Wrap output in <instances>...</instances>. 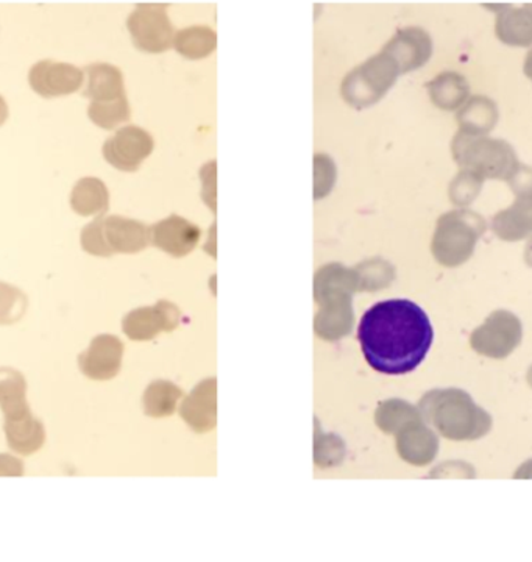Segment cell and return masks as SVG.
Segmentation results:
<instances>
[{"instance_id": "6da1fadb", "label": "cell", "mask_w": 532, "mask_h": 562, "mask_svg": "<svg viewBox=\"0 0 532 562\" xmlns=\"http://www.w3.org/2000/svg\"><path fill=\"white\" fill-rule=\"evenodd\" d=\"M358 340L370 368L388 375L416 371L427 358L434 330L427 312L406 298L378 302L364 312Z\"/></svg>"}, {"instance_id": "7a4b0ae2", "label": "cell", "mask_w": 532, "mask_h": 562, "mask_svg": "<svg viewBox=\"0 0 532 562\" xmlns=\"http://www.w3.org/2000/svg\"><path fill=\"white\" fill-rule=\"evenodd\" d=\"M442 407L438 412V425L452 439H478L487 435L492 419L484 409L478 407L469 394L463 391L439 393Z\"/></svg>"}, {"instance_id": "3957f363", "label": "cell", "mask_w": 532, "mask_h": 562, "mask_svg": "<svg viewBox=\"0 0 532 562\" xmlns=\"http://www.w3.org/2000/svg\"><path fill=\"white\" fill-rule=\"evenodd\" d=\"M458 159L467 169L485 177H506L516 170L517 159L506 142L459 137Z\"/></svg>"}, {"instance_id": "277c9868", "label": "cell", "mask_w": 532, "mask_h": 562, "mask_svg": "<svg viewBox=\"0 0 532 562\" xmlns=\"http://www.w3.org/2000/svg\"><path fill=\"white\" fill-rule=\"evenodd\" d=\"M521 323L508 311H495L484 325L471 334L470 344L489 358H506L521 341Z\"/></svg>"}, {"instance_id": "5b68a950", "label": "cell", "mask_w": 532, "mask_h": 562, "mask_svg": "<svg viewBox=\"0 0 532 562\" xmlns=\"http://www.w3.org/2000/svg\"><path fill=\"white\" fill-rule=\"evenodd\" d=\"M485 230L484 220L470 212H455L442 220L445 254L441 256L445 265L456 266L473 254L478 238Z\"/></svg>"}, {"instance_id": "8992f818", "label": "cell", "mask_w": 532, "mask_h": 562, "mask_svg": "<svg viewBox=\"0 0 532 562\" xmlns=\"http://www.w3.org/2000/svg\"><path fill=\"white\" fill-rule=\"evenodd\" d=\"M84 81V74L73 64L42 60L31 66L28 84L41 98H60L77 91Z\"/></svg>"}, {"instance_id": "52a82bcc", "label": "cell", "mask_w": 532, "mask_h": 562, "mask_svg": "<svg viewBox=\"0 0 532 562\" xmlns=\"http://www.w3.org/2000/svg\"><path fill=\"white\" fill-rule=\"evenodd\" d=\"M494 230L505 240H520L532 233V197L524 195L508 212L496 216Z\"/></svg>"}, {"instance_id": "ba28073f", "label": "cell", "mask_w": 532, "mask_h": 562, "mask_svg": "<svg viewBox=\"0 0 532 562\" xmlns=\"http://www.w3.org/2000/svg\"><path fill=\"white\" fill-rule=\"evenodd\" d=\"M496 35L514 46L532 42V7L523 10H506L496 21Z\"/></svg>"}, {"instance_id": "9c48e42d", "label": "cell", "mask_w": 532, "mask_h": 562, "mask_svg": "<svg viewBox=\"0 0 532 562\" xmlns=\"http://www.w3.org/2000/svg\"><path fill=\"white\" fill-rule=\"evenodd\" d=\"M102 183L96 179H84L78 181L77 187L73 191V206L81 215H87L96 208V202L100 201V194H103Z\"/></svg>"}, {"instance_id": "30bf717a", "label": "cell", "mask_w": 532, "mask_h": 562, "mask_svg": "<svg viewBox=\"0 0 532 562\" xmlns=\"http://www.w3.org/2000/svg\"><path fill=\"white\" fill-rule=\"evenodd\" d=\"M7 117H9V108H7V103L0 98V126L5 123Z\"/></svg>"}, {"instance_id": "8fae6325", "label": "cell", "mask_w": 532, "mask_h": 562, "mask_svg": "<svg viewBox=\"0 0 532 562\" xmlns=\"http://www.w3.org/2000/svg\"><path fill=\"white\" fill-rule=\"evenodd\" d=\"M524 73L532 78V52L528 55L527 64H524Z\"/></svg>"}]
</instances>
